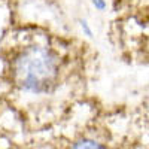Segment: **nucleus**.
Segmentation results:
<instances>
[{
  "instance_id": "f257e3e1",
  "label": "nucleus",
  "mask_w": 149,
  "mask_h": 149,
  "mask_svg": "<svg viewBox=\"0 0 149 149\" xmlns=\"http://www.w3.org/2000/svg\"><path fill=\"white\" fill-rule=\"evenodd\" d=\"M12 74L21 90L31 94H46L52 91L58 81L60 63L51 49L29 46L15 57Z\"/></svg>"
},
{
  "instance_id": "f03ea898",
  "label": "nucleus",
  "mask_w": 149,
  "mask_h": 149,
  "mask_svg": "<svg viewBox=\"0 0 149 149\" xmlns=\"http://www.w3.org/2000/svg\"><path fill=\"white\" fill-rule=\"evenodd\" d=\"M73 148H104V146L91 139H82L76 143H73Z\"/></svg>"
},
{
  "instance_id": "7ed1b4c3",
  "label": "nucleus",
  "mask_w": 149,
  "mask_h": 149,
  "mask_svg": "<svg viewBox=\"0 0 149 149\" xmlns=\"http://www.w3.org/2000/svg\"><path fill=\"white\" fill-rule=\"evenodd\" d=\"M79 26H81L82 31L85 33V36H88V37H93V30L90 29L88 22H86L85 19H79Z\"/></svg>"
},
{
  "instance_id": "20e7f679",
  "label": "nucleus",
  "mask_w": 149,
  "mask_h": 149,
  "mask_svg": "<svg viewBox=\"0 0 149 149\" xmlns=\"http://www.w3.org/2000/svg\"><path fill=\"white\" fill-rule=\"evenodd\" d=\"M91 2H93L94 8H95V9H98V10H104V9H106V6H107L104 0H91Z\"/></svg>"
}]
</instances>
